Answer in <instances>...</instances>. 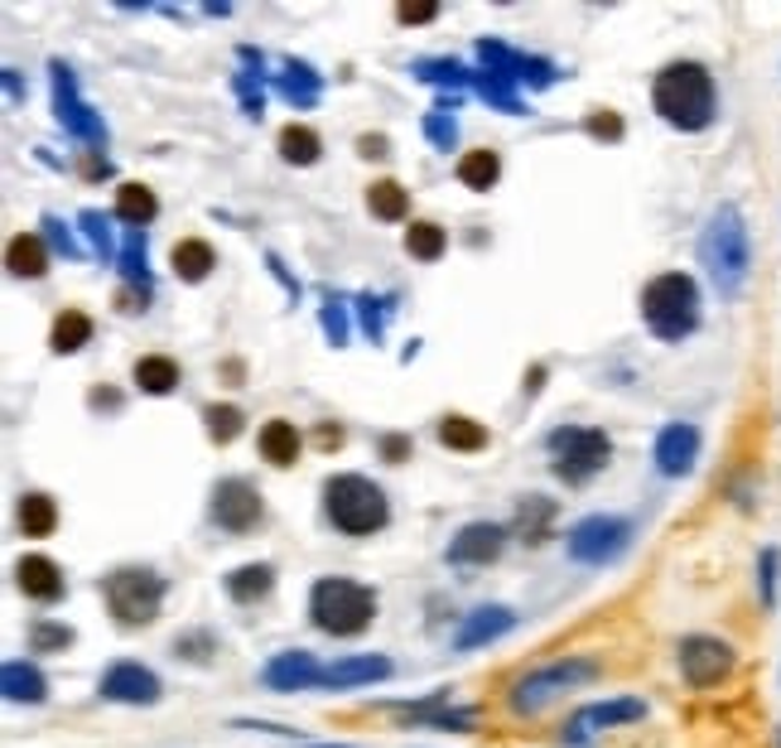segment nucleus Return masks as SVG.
<instances>
[{
  "label": "nucleus",
  "instance_id": "f257e3e1",
  "mask_svg": "<svg viewBox=\"0 0 781 748\" xmlns=\"http://www.w3.org/2000/svg\"><path fill=\"white\" fill-rule=\"evenodd\" d=\"M652 102L670 126L680 131H704L714 116V78L704 64H670L661 68L652 88Z\"/></svg>",
  "mask_w": 781,
  "mask_h": 748
},
{
  "label": "nucleus",
  "instance_id": "f03ea898",
  "mask_svg": "<svg viewBox=\"0 0 781 748\" xmlns=\"http://www.w3.org/2000/svg\"><path fill=\"white\" fill-rule=\"evenodd\" d=\"M309 619L333 637H358L362 627L376 619V594L358 579H343V575H328L314 585L309 594Z\"/></svg>",
  "mask_w": 781,
  "mask_h": 748
},
{
  "label": "nucleus",
  "instance_id": "7ed1b4c3",
  "mask_svg": "<svg viewBox=\"0 0 781 748\" xmlns=\"http://www.w3.org/2000/svg\"><path fill=\"white\" fill-rule=\"evenodd\" d=\"M324 507H328V522L348 536H372V531L386 526V492L376 488L372 478L358 474H338L324 483Z\"/></svg>",
  "mask_w": 781,
  "mask_h": 748
},
{
  "label": "nucleus",
  "instance_id": "20e7f679",
  "mask_svg": "<svg viewBox=\"0 0 781 748\" xmlns=\"http://www.w3.org/2000/svg\"><path fill=\"white\" fill-rule=\"evenodd\" d=\"M642 314H646V324H652L656 338L676 343V338H686L694 324H700V290H694V281L680 271L656 275L642 295Z\"/></svg>",
  "mask_w": 781,
  "mask_h": 748
},
{
  "label": "nucleus",
  "instance_id": "39448f33",
  "mask_svg": "<svg viewBox=\"0 0 781 748\" xmlns=\"http://www.w3.org/2000/svg\"><path fill=\"white\" fill-rule=\"evenodd\" d=\"M102 594L121 627H145L155 623V613L165 603V579L155 570H140V565H126V570L102 579Z\"/></svg>",
  "mask_w": 781,
  "mask_h": 748
},
{
  "label": "nucleus",
  "instance_id": "423d86ee",
  "mask_svg": "<svg viewBox=\"0 0 781 748\" xmlns=\"http://www.w3.org/2000/svg\"><path fill=\"white\" fill-rule=\"evenodd\" d=\"M704 265L714 271V281L724 290L743 285V271H748V233H743L738 208H718L710 217V233H704Z\"/></svg>",
  "mask_w": 781,
  "mask_h": 748
},
{
  "label": "nucleus",
  "instance_id": "0eeeda50",
  "mask_svg": "<svg viewBox=\"0 0 781 748\" xmlns=\"http://www.w3.org/2000/svg\"><path fill=\"white\" fill-rule=\"evenodd\" d=\"M551 458H555V474L565 483H584L608 464V434L589 426H565L551 434Z\"/></svg>",
  "mask_w": 781,
  "mask_h": 748
},
{
  "label": "nucleus",
  "instance_id": "6e6552de",
  "mask_svg": "<svg viewBox=\"0 0 781 748\" xmlns=\"http://www.w3.org/2000/svg\"><path fill=\"white\" fill-rule=\"evenodd\" d=\"M593 676H598L593 661H555V667H541L511 685V710H521V715H527V710H541V705H551L559 691H569V685H579V681H593Z\"/></svg>",
  "mask_w": 781,
  "mask_h": 748
},
{
  "label": "nucleus",
  "instance_id": "1a4fd4ad",
  "mask_svg": "<svg viewBox=\"0 0 781 748\" xmlns=\"http://www.w3.org/2000/svg\"><path fill=\"white\" fill-rule=\"evenodd\" d=\"M627 522H618V517H589V522H579L575 531H569V555L575 560H613V555H622V546H627Z\"/></svg>",
  "mask_w": 781,
  "mask_h": 748
},
{
  "label": "nucleus",
  "instance_id": "9d476101",
  "mask_svg": "<svg viewBox=\"0 0 781 748\" xmlns=\"http://www.w3.org/2000/svg\"><path fill=\"white\" fill-rule=\"evenodd\" d=\"M680 671H686L690 685L710 691V685H718L734 671V651L718 643V637H686V643H680Z\"/></svg>",
  "mask_w": 781,
  "mask_h": 748
},
{
  "label": "nucleus",
  "instance_id": "9b49d317",
  "mask_svg": "<svg viewBox=\"0 0 781 748\" xmlns=\"http://www.w3.org/2000/svg\"><path fill=\"white\" fill-rule=\"evenodd\" d=\"M261 492L251 488L247 478H227L213 488V522L227 526V531H251L256 522H261Z\"/></svg>",
  "mask_w": 781,
  "mask_h": 748
},
{
  "label": "nucleus",
  "instance_id": "f8f14e48",
  "mask_svg": "<svg viewBox=\"0 0 781 748\" xmlns=\"http://www.w3.org/2000/svg\"><path fill=\"white\" fill-rule=\"evenodd\" d=\"M102 695L121 700V705H155V700H160V681H155V671L136 667V661H116V667L102 676Z\"/></svg>",
  "mask_w": 781,
  "mask_h": 748
},
{
  "label": "nucleus",
  "instance_id": "ddd939ff",
  "mask_svg": "<svg viewBox=\"0 0 781 748\" xmlns=\"http://www.w3.org/2000/svg\"><path fill=\"white\" fill-rule=\"evenodd\" d=\"M502 541H507L502 526L473 522V526H463L459 536H454V546H449V560H459V565H487V560H497V555H502Z\"/></svg>",
  "mask_w": 781,
  "mask_h": 748
},
{
  "label": "nucleus",
  "instance_id": "4468645a",
  "mask_svg": "<svg viewBox=\"0 0 781 748\" xmlns=\"http://www.w3.org/2000/svg\"><path fill=\"white\" fill-rule=\"evenodd\" d=\"M694 454H700V434H694V426H666L661 440H656V464H661V474H690Z\"/></svg>",
  "mask_w": 781,
  "mask_h": 748
},
{
  "label": "nucleus",
  "instance_id": "2eb2a0df",
  "mask_svg": "<svg viewBox=\"0 0 781 748\" xmlns=\"http://www.w3.org/2000/svg\"><path fill=\"white\" fill-rule=\"evenodd\" d=\"M54 102H58V112H64V121L78 131V136L102 140V121H92V112L78 102V82H72V72L64 64H54Z\"/></svg>",
  "mask_w": 781,
  "mask_h": 748
},
{
  "label": "nucleus",
  "instance_id": "dca6fc26",
  "mask_svg": "<svg viewBox=\"0 0 781 748\" xmlns=\"http://www.w3.org/2000/svg\"><path fill=\"white\" fill-rule=\"evenodd\" d=\"M15 579H20L24 594L39 599V603L64 599V575H58V565L48 560V555H24V560L15 565Z\"/></svg>",
  "mask_w": 781,
  "mask_h": 748
},
{
  "label": "nucleus",
  "instance_id": "f3484780",
  "mask_svg": "<svg viewBox=\"0 0 781 748\" xmlns=\"http://www.w3.org/2000/svg\"><path fill=\"white\" fill-rule=\"evenodd\" d=\"M324 667L309 657V651H280V657L265 667V681L275 685V691H304V685H319Z\"/></svg>",
  "mask_w": 781,
  "mask_h": 748
},
{
  "label": "nucleus",
  "instance_id": "a211bd4d",
  "mask_svg": "<svg viewBox=\"0 0 781 748\" xmlns=\"http://www.w3.org/2000/svg\"><path fill=\"white\" fill-rule=\"evenodd\" d=\"M386 676H390V661H386V657H348V661H333V667H324L319 685H328V691H348V685L386 681Z\"/></svg>",
  "mask_w": 781,
  "mask_h": 748
},
{
  "label": "nucleus",
  "instance_id": "6ab92c4d",
  "mask_svg": "<svg viewBox=\"0 0 781 748\" xmlns=\"http://www.w3.org/2000/svg\"><path fill=\"white\" fill-rule=\"evenodd\" d=\"M622 719H642V700H608V705H589L569 719V739L584 744L589 729H603V724H622Z\"/></svg>",
  "mask_w": 781,
  "mask_h": 748
},
{
  "label": "nucleus",
  "instance_id": "aec40b11",
  "mask_svg": "<svg viewBox=\"0 0 781 748\" xmlns=\"http://www.w3.org/2000/svg\"><path fill=\"white\" fill-rule=\"evenodd\" d=\"M299 430L290 426V420H265L261 426V454H265V464H275V468H290L299 458Z\"/></svg>",
  "mask_w": 781,
  "mask_h": 748
},
{
  "label": "nucleus",
  "instance_id": "412c9836",
  "mask_svg": "<svg viewBox=\"0 0 781 748\" xmlns=\"http://www.w3.org/2000/svg\"><path fill=\"white\" fill-rule=\"evenodd\" d=\"M0 685H5L10 700H24V705H39V700L48 695V681L39 676V667H30V661H5Z\"/></svg>",
  "mask_w": 781,
  "mask_h": 748
},
{
  "label": "nucleus",
  "instance_id": "4be33fe9",
  "mask_svg": "<svg viewBox=\"0 0 781 748\" xmlns=\"http://www.w3.org/2000/svg\"><path fill=\"white\" fill-rule=\"evenodd\" d=\"M511 623H517V619H511V609H478V613H473L468 623L459 627V637H454V643H459V647H478V643H493V637H502Z\"/></svg>",
  "mask_w": 781,
  "mask_h": 748
},
{
  "label": "nucleus",
  "instance_id": "5701e85b",
  "mask_svg": "<svg viewBox=\"0 0 781 748\" xmlns=\"http://www.w3.org/2000/svg\"><path fill=\"white\" fill-rule=\"evenodd\" d=\"M136 386H140V392H150V396H169L179 386V362L165 358V353L140 358L136 362Z\"/></svg>",
  "mask_w": 781,
  "mask_h": 748
},
{
  "label": "nucleus",
  "instance_id": "b1692460",
  "mask_svg": "<svg viewBox=\"0 0 781 748\" xmlns=\"http://www.w3.org/2000/svg\"><path fill=\"white\" fill-rule=\"evenodd\" d=\"M275 585V570L271 565H241V570L227 575V594L237 603H251V599H265Z\"/></svg>",
  "mask_w": 781,
  "mask_h": 748
},
{
  "label": "nucleus",
  "instance_id": "393cba45",
  "mask_svg": "<svg viewBox=\"0 0 781 748\" xmlns=\"http://www.w3.org/2000/svg\"><path fill=\"white\" fill-rule=\"evenodd\" d=\"M5 261H10V271H15V275H24V281H34V275H44V265H48V257H44V241L34 237V233H20V237L5 247Z\"/></svg>",
  "mask_w": 781,
  "mask_h": 748
},
{
  "label": "nucleus",
  "instance_id": "a878e982",
  "mask_svg": "<svg viewBox=\"0 0 781 748\" xmlns=\"http://www.w3.org/2000/svg\"><path fill=\"white\" fill-rule=\"evenodd\" d=\"M439 444L473 454V450H483L487 444V426H478V420H468V416H444L439 420Z\"/></svg>",
  "mask_w": 781,
  "mask_h": 748
},
{
  "label": "nucleus",
  "instance_id": "bb28decb",
  "mask_svg": "<svg viewBox=\"0 0 781 748\" xmlns=\"http://www.w3.org/2000/svg\"><path fill=\"white\" fill-rule=\"evenodd\" d=\"M367 208L382 217V223H400L410 213V193L396 184V179H382V184L367 189Z\"/></svg>",
  "mask_w": 781,
  "mask_h": 748
},
{
  "label": "nucleus",
  "instance_id": "cd10ccee",
  "mask_svg": "<svg viewBox=\"0 0 781 748\" xmlns=\"http://www.w3.org/2000/svg\"><path fill=\"white\" fill-rule=\"evenodd\" d=\"M48 338H54V353H78V348L92 338V319L82 309H64L54 319V333Z\"/></svg>",
  "mask_w": 781,
  "mask_h": 748
},
{
  "label": "nucleus",
  "instance_id": "c85d7f7f",
  "mask_svg": "<svg viewBox=\"0 0 781 748\" xmlns=\"http://www.w3.org/2000/svg\"><path fill=\"white\" fill-rule=\"evenodd\" d=\"M20 526H24V536H48V531L58 526L54 498H44V492H24L20 498Z\"/></svg>",
  "mask_w": 781,
  "mask_h": 748
},
{
  "label": "nucleus",
  "instance_id": "c756f323",
  "mask_svg": "<svg viewBox=\"0 0 781 748\" xmlns=\"http://www.w3.org/2000/svg\"><path fill=\"white\" fill-rule=\"evenodd\" d=\"M169 261H174V271L184 275V281H203V275L213 271V247H207L203 237H184Z\"/></svg>",
  "mask_w": 781,
  "mask_h": 748
},
{
  "label": "nucleus",
  "instance_id": "7c9ffc66",
  "mask_svg": "<svg viewBox=\"0 0 781 748\" xmlns=\"http://www.w3.org/2000/svg\"><path fill=\"white\" fill-rule=\"evenodd\" d=\"M497 174H502V160H497L493 150H468V155L459 160V179H463L468 189H493Z\"/></svg>",
  "mask_w": 781,
  "mask_h": 748
},
{
  "label": "nucleus",
  "instance_id": "2f4dec72",
  "mask_svg": "<svg viewBox=\"0 0 781 748\" xmlns=\"http://www.w3.org/2000/svg\"><path fill=\"white\" fill-rule=\"evenodd\" d=\"M319 150L324 145H319V136H314L309 126H285L280 131V155H285L290 165H314L319 160Z\"/></svg>",
  "mask_w": 781,
  "mask_h": 748
},
{
  "label": "nucleus",
  "instance_id": "473e14b6",
  "mask_svg": "<svg viewBox=\"0 0 781 748\" xmlns=\"http://www.w3.org/2000/svg\"><path fill=\"white\" fill-rule=\"evenodd\" d=\"M444 247H449V237H444V227H439V223H410V233H406V251H410V257L439 261V257H444Z\"/></svg>",
  "mask_w": 781,
  "mask_h": 748
},
{
  "label": "nucleus",
  "instance_id": "72a5a7b5",
  "mask_svg": "<svg viewBox=\"0 0 781 748\" xmlns=\"http://www.w3.org/2000/svg\"><path fill=\"white\" fill-rule=\"evenodd\" d=\"M116 213L126 217V223L145 227V223L155 217V193L145 189V184H121V193H116Z\"/></svg>",
  "mask_w": 781,
  "mask_h": 748
},
{
  "label": "nucleus",
  "instance_id": "f704fd0d",
  "mask_svg": "<svg viewBox=\"0 0 781 748\" xmlns=\"http://www.w3.org/2000/svg\"><path fill=\"white\" fill-rule=\"evenodd\" d=\"M203 420H207V440L213 444H231L241 434V426H247V416L237 406H207Z\"/></svg>",
  "mask_w": 781,
  "mask_h": 748
},
{
  "label": "nucleus",
  "instance_id": "c9c22d12",
  "mask_svg": "<svg viewBox=\"0 0 781 748\" xmlns=\"http://www.w3.org/2000/svg\"><path fill=\"white\" fill-rule=\"evenodd\" d=\"M121 275L145 290V233H126V247H121Z\"/></svg>",
  "mask_w": 781,
  "mask_h": 748
},
{
  "label": "nucleus",
  "instance_id": "e433bc0d",
  "mask_svg": "<svg viewBox=\"0 0 781 748\" xmlns=\"http://www.w3.org/2000/svg\"><path fill=\"white\" fill-rule=\"evenodd\" d=\"M72 643V633L68 627H48V623H39L34 627V651H48V647H68Z\"/></svg>",
  "mask_w": 781,
  "mask_h": 748
},
{
  "label": "nucleus",
  "instance_id": "4c0bfd02",
  "mask_svg": "<svg viewBox=\"0 0 781 748\" xmlns=\"http://www.w3.org/2000/svg\"><path fill=\"white\" fill-rule=\"evenodd\" d=\"M589 131H593V136H603V140H618L622 136V121H618V112H593L589 116Z\"/></svg>",
  "mask_w": 781,
  "mask_h": 748
},
{
  "label": "nucleus",
  "instance_id": "58836bf2",
  "mask_svg": "<svg viewBox=\"0 0 781 748\" xmlns=\"http://www.w3.org/2000/svg\"><path fill=\"white\" fill-rule=\"evenodd\" d=\"M425 131H430L434 145H454V121H444V112H430V116H425Z\"/></svg>",
  "mask_w": 781,
  "mask_h": 748
},
{
  "label": "nucleus",
  "instance_id": "ea45409f",
  "mask_svg": "<svg viewBox=\"0 0 781 748\" xmlns=\"http://www.w3.org/2000/svg\"><path fill=\"white\" fill-rule=\"evenodd\" d=\"M396 15H400V24H425V20L439 15V5H400Z\"/></svg>",
  "mask_w": 781,
  "mask_h": 748
},
{
  "label": "nucleus",
  "instance_id": "a19ab883",
  "mask_svg": "<svg viewBox=\"0 0 781 748\" xmlns=\"http://www.w3.org/2000/svg\"><path fill=\"white\" fill-rule=\"evenodd\" d=\"M382 454L390 458V464H400V458L410 454V440H406V434H386V440H382Z\"/></svg>",
  "mask_w": 781,
  "mask_h": 748
},
{
  "label": "nucleus",
  "instance_id": "79ce46f5",
  "mask_svg": "<svg viewBox=\"0 0 781 748\" xmlns=\"http://www.w3.org/2000/svg\"><path fill=\"white\" fill-rule=\"evenodd\" d=\"M324 324H328V333H333V343H343V338H348V324H343V305H328Z\"/></svg>",
  "mask_w": 781,
  "mask_h": 748
},
{
  "label": "nucleus",
  "instance_id": "37998d69",
  "mask_svg": "<svg viewBox=\"0 0 781 748\" xmlns=\"http://www.w3.org/2000/svg\"><path fill=\"white\" fill-rule=\"evenodd\" d=\"M358 150L367 155V160H382V155H386V140H382V136H362V140H358Z\"/></svg>",
  "mask_w": 781,
  "mask_h": 748
},
{
  "label": "nucleus",
  "instance_id": "c03bdc74",
  "mask_svg": "<svg viewBox=\"0 0 781 748\" xmlns=\"http://www.w3.org/2000/svg\"><path fill=\"white\" fill-rule=\"evenodd\" d=\"M319 444H324V450H338V444H343V430H338V426H324V430H319Z\"/></svg>",
  "mask_w": 781,
  "mask_h": 748
},
{
  "label": "nucleus",
  "instance_id": "a18cd8bd",
  "mask_svg": "<svg viewBox=\"0 0 781 748\" xmlns=\"http://www.w3.org/2000/svg\"><path fill=\"white\" fill-rule=\"evenodd\" d=\"M410 715H430V710H425V705H415ZM434 719H439V724H468V719H463V715H434Z\"/></svg>",
  "mask_w": 781,
  "mask_h": 748
},
{
  "label": "nucleus",
  "instance_id": "49530a36",
  "mask_svg": "<svg viewBox=\"0 0 781 748\" xmlns=\"http://www.w3.org/2000/svg\"><path fill=\"white\" fill-rule=\"evenodd\" d=\"M324 748H343V744H324Z\"/></svg>",
  "mask_w": 781,
  "mask_h": 748
}]
</instances>
